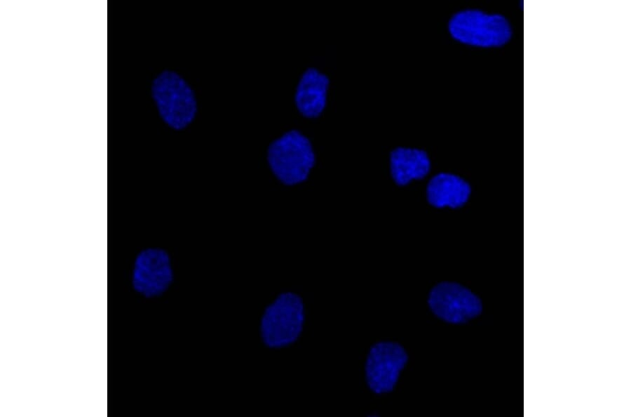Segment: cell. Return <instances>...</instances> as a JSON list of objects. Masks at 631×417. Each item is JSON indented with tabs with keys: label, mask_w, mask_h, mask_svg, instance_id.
<instances>
[{
	"label": "cell",
	"mask_w": 631,
	"mask_h": 417,
	"mask_svg": "<svg viewBox=\"0 0 631 417\" xmlns=\"http://www.w3.org/2000/svg\"><path fill=\"white\" fill-rule=\"evenodd\" d=\"M470 194V186L467 181L457 175L446 172L432 177L426 188L428 202L436 207L461 206L468 200Z\"/></svg>",
	"instance_id": "9"
},
{
	"label": "cell",
	"mask_w": 631,
	"mask_h": 417,
	"mask_svg": "<svg viewBox=\"0 0 631 417\" xmlns=\"http://www.w3.org/2000/svg\"><path fill=\"white\" fill-rule=\"evenodd\" d=\"M448 27L456 40L477 46H501L511 37L510 26L503 16L478 10L459 11L451 18Z\"/></svg>",
	"instance_id": "4"
},
{
	"label": "cell",
	"mask_w": 631,
	"mask_h": 417,
	"mask_svg": "<svg viewBox=\"0 0 631 417\" xmlns=\"http://www.w3.org/2000/svg\"><path fill=\"white\" fill-rule=\"evenodd\" d=\"M427 301L435 316L451 324L465 323L482 311L480 298L467 287L454 282L435 285Z\"/></svg>",
	"instance_id": "5"
},
{
	"label": "cell",
	"mask_w": 631,
	"mask_h": 417,
	"mask_svg": "<svg viewBox=\"0 0 631 417\" xmlns=\"http://www.w3.org/2000/svg\"><path fill=\"white\" fill-rule=\"evenodd\" d=\"M407 360V352L398 343L383 340L373 344L365 364L369 388L379 395L392 391Z\"/></svg>",
	"instance_id": "6"
},
{
	"label": "cell",
	"mask_w": 631,
	"mask_h": 417,
	"mask_svg": "<svg viewBox=\"0 0 631 417\" xmlns=\"http://www.w3.org/2000/svg\"><path fill=\"white\" fill-rule=\"evenodd\" d=\"M173 280L168 253L160 248H147L136 256L131 274L133 290L146 298L161 296Z\"/></svg>",
	"instance_id": "7"
},
{
	"label": "cell",
	"mask_w": 631,
	"mask_h": 417,
	"mask_svg": "<svg viewBox=\"0 0 631 417\" xmlns=\"http://www.w3.org/2000/svg\"><path fill=\"white\" fill-rule=\"evenodd\" d=\"M430 166L429 157L423 150L400 147L394 149L390 154L391 176L400 185L424 177Z\"/></svg>",
	"instance_id": "10"
},
{
	"label": "cell",
	"mask_w": 631,
	"mask_h": 417,
	"mask_svg": "<svg viewBox=\"0 0 631 417\" xmlns=\"http://www.w3.org/2000/svg\"><path fill=\"white\" fill-rule=\"evenodd\" d=\"M150 91L158 115L168 126L180 131L192 122L197 111L195 94L177 72L161 71L152 79Z\"/></svg>",
	"instance_id": "1"
},
{
	"label": "cell",
	"mask_w": 631,
	"mask_h": 417,
	"mask_svg": "<svg viewBox=\"0 0 631 417\" xmlns=\"http://www.w3.org/2000/svg\"><path fill=\"white\" fill-rule=\"evenodd\" d=\"M267 161L276 177L292 185L307 178L315 163V154L309 140L299 131L290 130L270 143Z\"/></svg>",
	"instance_id": "3"
},
{
	"label": "cell",
	"mask_w": 631,
	"mask_h": 417,
	"mask_svg": "<svg viewBox=\"0 0 631 417\" xmlns=\"http://www.w3.org/2000/svg\"><path fill=\"white\" fill-rule=\"evenodd\" d=\"M329 79L313 67L301 76L295 92V103L299 112L308 117L318 116L326 105Z\"/></svg>",
	"instance_id": "8"
},
{
	"label": "cell",
	"mask_w": 631,
	"mask_h": 417,
	"mask_svg": "<svg viewBox=\"0 0 631 417\" xmlns=\"http://www.w3.org/2000/svg\"><path fill=\"white\" fill-rule=\"evenodd\" d=\"M304 321L302 298L293 292L281 293L262 314L259 328L261 340L271 349L290 345L300 336Z\"/></svg>",
	"instance_id": "2"
}]
</instances>
